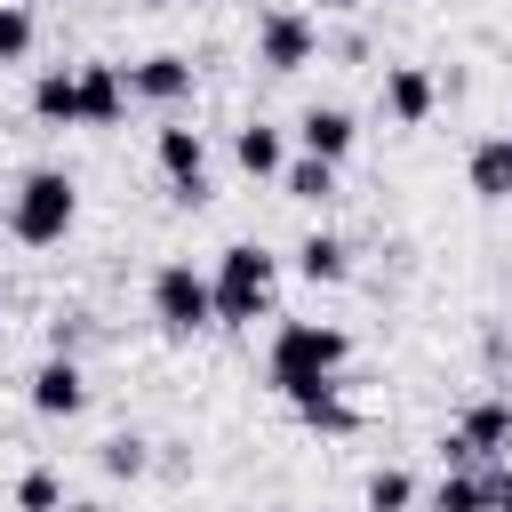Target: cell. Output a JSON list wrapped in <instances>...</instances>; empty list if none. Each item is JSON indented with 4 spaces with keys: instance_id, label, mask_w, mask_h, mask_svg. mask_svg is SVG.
<instances>
[{
    "instance_id": "6da1fadb",
    "label": "cell",
    "mask_w": 512,
    "mask_h": 512,
    "mask_svg": "<svg viewBox=\"0 0 512 512\" xmlns=\"http://www.w3.org/2000/svg\"><path fill=\"white\" fill-rule=\"evenodd\" d=\"M72 224H80V184L64 168H24L16 192H8V232L24 248H56Z\"/></svg>"
},
{
    "instance_id": "7a4b0ae2",
    "label": "cell",
    "mask_w": 512,
    "mask_h": 512,
    "mask_svg": "<svg viewBox=\"0 0 512 512\" xmlns=\"http://www.w3.org/2000/svg\"><path fill=\"white\" fill-rule=\"evenodd\" d=\"M216 328H248V320H264L272 312V280H280V256L272 248H256V240H232L224 256H216Z\"/></svg>"
},
{
    "instance_id": "3957f363",
    "label": "cell",
    "mask_w": 512,
    "mask_h": 512,
    "mask_svg": "<svg viewBox=\"0 0 512 512\" xmlns=\"http://www.w3.org/2000/svg\"><path fill=\"white\" fill-rule=\"evenodd\" d=\"M344 360H352L344 328H328V320H280V336L264 352V376H272V392H288L304 376H344Z\"/></svg>"
},
{
    "instance_id": "277c9868",
    "label": "cell",
    "mask_w": 512,
    "mask_h": 512,
    "mask_svg": "<svg viewBox=\"0 0 512 512\" xmlns=\"http://www.w3.org/2000/svg\"><path fill=\"white\" fill-rule=\"evenodd\" d=\"M152 320H160L168 336H200V328H216V280L192 272L184 256H168V264L152 272Z\"/></svg>"
},
{
    "instance_id": "5b68a950",
    "label": "cell",
    "mask_w": 512,
    "mask_h": 512,
    "mask_svg": "<svg viewBox=\"0 0 512 512\" xmlns=\"http://www.w3.org/2000/svg\"><path fill=\"white\" fill-rule=\"evenodd\" d=\"M320 56V24L304 8H264L256 16V64L264 72H304Z\"/></svg>"
},
{
    "instance_id": "8992f818",
    "label": "cell",
    "mask_w": 512,
    "mask_h": 512,
    "mask_svg": "<svg viewBox=\"0 0 512 512\" xmlns=\"http://www.w3.org/2000/svg\"><path fill=\"white\" fill-rule=\"evenodd\" d=\"M152 160H160V176H168V192L184 200V208H200L216 184H208V144H200V128H184V120H168L160 136H152Z\"/></svg>"
},
{
    "instance_id": "52a82bcc",
    "label": "cell",
    "mask_w": 512,
    "mask_h": 512,
    "mask_svg": "<svg viewBox=\"0 0 512 512\" xmlns=\"http://www.w3.org/2000/svg\"><path fill=\"white\" fill-rule=\"evenodd\" d=\"M280 400L296 408V424H304V432H328V440L360 432V408L344 400V376H304V384H288Z\"/></svg>"
},
{
    "instance_id": "ba28073f",
    "label": "cell",
    "mask_w": 512,
    "mask_h": 512,
    "mask_svg": "<svg viewBox=\"0 0 512 512\" xmlns=\"http://www.w3.org/2000/svg\"><path fill=\"white\" fill-rule=\"evenodd\" d=\"M24 400H32V416H80V408H88V368L64 360V352H48V360L24 376Z\"/></svg>"
},
{
    "instance_id": "9c48e42d",
    "label": "cell",
    "mask_w": 512,
    "mask_h": 512,
    "mask_svg": "<svg viewBox=\"0 0 512 512\" xmlns=\"http://www.w3.org/2000/svg\"><path fill=\"white\" fill-rule=\"evenodd\" d=\"M296 144H304L312 160L344 168V160H352V144H360V120H352L344 104H312V112H296Z\"/></svg>"
},
{
    "instance_id": "30bf717a",
    "label": "cell",
    "mask_w": 512,
    "mask_h": 512,
    "mask_svg": "<svg viewBox=\"0 0 512 512\" xmlns=\"http://www.w3.org/2000/svg\"><path fill=\"white\" fill-rule=\"evenodd\" d=\"M80 72V128H120L128 120V72L120 64H72Z\"/></svg>"
},
{
    "instance_id": "8fae6325",
    "label": "cell",
    "mask_w": 512,
    "mask_h": 512,
    "mask_svg": "<svg viewBox=\"0 0 512 512\" xmlns=\"http://www.w3.org/2000/svg\"><path fill=\"white\" fill-rule=\"evenodd\" d=\"M128 96H144V104H184V96H192V56L160 48V56L128 64Z\"/></svg>"
},
{
    "instance_id": "7c38bea8",
    "label": "cell",
    "mask_w": 512,
    "mask_h": 512,
    "mask_svg": "<svg viewBox=\"0 0 512 512\" xmlns=\"http://www.w3.org/2000/svg\"><path fill=\"white\" fill-rule=\"evenodd\" d=\"M432 104H440V88H432L424 64H384V112H392L400 128H424Z\"/></svg>"
},
{
    "instance_id": "4fadbf2b",
    "label": "cell",
    "mask_w": 512,
    "mask_h": 512,
    "mask_svg": "<svg viewBox=\"0 0 512 512\" xmlns=\"http://www.w3.org/2000/svg\"><path fill=\"white\" fill-rule=\"evenodd\" d=\"M232 160H240L256 184H280V168H288V136H280L272 120H240V128H232Z\"/></svg>"
},
{
    "instance_id": "5bb4252c",
    "label": "cell",
    "mask_w": 512,
    "mask_h": 512,
    "mask_svg": "<svg viewBox=\"0 0 512 512\" xmlns=\"http://www.w3.org/2000/svg\"><path fill=\"white\" fill-rule=\"evenodd\" d=\"M32 120H40V128H80V72L48 64V72L32 80Z\"/></svg>"
},
{
    "instance_id": "9a60e30c",
    "label": "cell",
    "mask_w": 512,
    "mask_h": 512,
    "mask_svg": "<svg viewBox=\"0 0 512 512\" xmlns=\"http://www.w3.org/2000/svg\"><path fill=\"white\" fill-rule=\"evenodd\" d=\"M296 280H312V288L352 280V248H344L336 232H304V240H296Z\"/></svg>"
},
{
    "instance_id": "2e32d148",
    "label": "cell",
    "mask_w": 512,
    "mask_h": 512,
    "mask_svg": "<svg viewBox=\"0 0 512 512\" xmlns=\"http://www.w3.org/2000/svg\"><path fill=\"white\" fill-rule=\"evenodd\" d=\"M456 432L472 440V456H504V448H512V400H504V392H488V400H472Z\"/></svg>"
},
{
    "instance_id": "e0dca14e",
    "label": "cell",
    "mask_w": 512,
    "mask_h": 512,
    "mask_svg": "<svg viewBox=\"0 0 512 512\" xmlns=\"http://www.w3.org/2000/svg\"><path fill=\"white\" fill-rule=\"evenodd\" d=\"M464 184L480 200H512V136H480L472 160H464Z\"/></svg>"
},
{
    "instance_id": "ac0fdd59",
    "label": "cell",
    "mask_w": 512,
    "mask_h": 512,
    "mask_svg": "<svg viewBox=\"0 0 512 512\" xmlns=\"http://www.w3.org/2000/svg\"><path fill=\"white\" fill-rule=\"evenodd\" d=\"M424 504L432 512H496V488H488V472H440Z\"/></svg>"
},
{
    "instance_id": "d6986e66",
    "label": "cell",
    "mask_w": 512,
    "mask_h": 512,
    "mask_svg": "<svg viewBox=\"0 0 512 512\" xmlns=\"http://www.w3.org/2000/svg\"><path fill=\"white\" fill-rule=\"evenodd\" d=\"M280 192L320 208V200H336V168H328V160H312V152H288V168H280Z\"/></svg>"
},
{
    "instance_id": "ffe728a7",
    "label": "cell",
    "mask_w": 512,
    "mask_h": 512,
    "mask_svg": "<svg viewBox=\"0 0 512 512\" xmlns=\"http://www.w3.org/2000/svg\"><path fill=\"white\" fill-rule=\"evenodd\" d=\"M96 464H104L112 480H144V472H152V440H144V432H112V440L96 448Z\"/></svg>"
},
{
    "instance_id": "44dd1931",
    "label": "cell",
    "mask_w": 512,
    "mask_h": 512,
    "mask_svg": "<svg viewBox=\"0 0 512 512\" xmlns=\"http://www.w3.org/2000/svg\"><path fill=\"white\" fill-rule=\"evenodd\" d=\"M408 504H416V480L400 464H376L368 488H360V512H408Z\"/></svg>"
},
{
    "instance_id": "7402d4cb",
    "label": "cell",
    "mask_w": 512,
    "mask_h": 512,
    "mask_svg": "<svg viewBox=\"0 0 512 512\" xmlns=\"http://www.w3.org/2000/svg\"><path fill=\"white\" fill-rule=\"evenodd\" d=\"M16 512H64V480H56L48 464L16 472Z\"/></svg>"
},
{
    "instance_id": "603a6c76",
    "label": "cell",
    "mask_w": 512,
    "mask_h": 512,
    "mask_svg": "<svg viewBox=\"0 0 512 512\" xmlns=\"http://www.w3.org/2000/svg\"><path fill=\"white\" fill-rule=\"evenodd\" d=\"M32 56V8L24 0H0V64Z\"/></svg>"
},
{
    "instance_id": "cb8c5ba5",
    "label": "cell",
    "mask_w": 512,
    "mask_h": 512,
    "mask_svg": "<svg viewBox=\"0 0 512 512\" xmlns=\"http://www.w3.org/2000/svg\"><path fill=\"white\" fill-rule=\"evenodd\" d=\"M80 336H88V320H80V312H56V320H48V352L80 360Z\"/></svg>"
},
{
    "instance_id": "d4e9b609",
    "label": "cell",
    "mask_w": 512,
    "mask_h": 512,
    "mask_svg": "<svg viewBox=\"0 0 512 512\" xmlns=\"http://www.w3.org/2000/svg\"><path fill=\"white\" fill-rule=\"evenodd\" d=\"M488 488H496V512H512V464H504V472H488Z\"/></svg>"
},
{
    "instance_id": "484cf974",
    "label": "cell",
    "mask_w": 512,
    "mask_h": 512,
    "mask_svg": "<svg viewBox=\"0 0 512 512\" xmlns=\"http://www.w3.org/2000/svg\"><path fill=\"white\" fill-rule=\"evenodd\" d=\"M64 512H104V504H64Z\"/></svg>"
},
{
    "instance_id": "4316f807",
    "label": "cell",
    "mask_w": 512,
    "mask_h": 512,
    "mask_svg": "<svg viewBox=\"0 0 512 512\" xmlns=\"http://www.w3.org/2000/svg\"><path fill=\"white\" fill-rule=\"evenodd\" d=\"M320 8H360V0H320Z\"/></svg>"
},
{
    "instance_id": "83f0119b",
    "label": "cell",
    "mask_w": 512,
    "mask_h": 512,
    "mask_svg": "<svg viewBox=\"0 0 512 512\" xmlns=\"http://www.w3.org/2000/svg\"><path fill=\"white\" fill-rule=\"evenodd\" d=\"M160 8H192V0H160Z\"/></svg>"
},
{
    "instance_id": "f1b7e54d",
    "label": "cell",
    "mask_w": 512,
    "mask_h": 512,
    "mask_svg": "<svg viewBox=\"0 0 512 512\" xmlns=\"http://www.w3.org/2000/svg\"><path fill=\"white\" fill-rule=\"evenodd\" d=\"M0 320H8V296H0Z\"/></svg>"
}]
</instances>
